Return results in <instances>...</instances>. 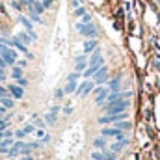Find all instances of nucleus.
I'll return each mask as SVG.
<instances>
[{
	"label": "nucleus",
	"instance_id": "nucleus-1",
	"mask_svg": "<svg viewBox=\"0 0 160 160\" xmlns=\"http://www.w3.org/2000/svg\"><path fill=\"white\" fill-rule=\"evenodd\" d=\"M0 56L4 58V62L8 63V67H13V65L17 63V60H19V50H15V48L9 47V45L0 43Z\"/></svg>",
	"mask_w": 160,
	"mask_h": 160
},
{
	"label": "nucleus",
	"instance_id": "nucleus-2",
	"mask_svg": "<svg viewBox=\"0 0 160 160\" xmlns=\"http://www.w3.org/2000/svg\"><path fill=\"white\" fill-rule=\"evenodd\" d=\"M130 106V102L127 99L123 101H116V102H110V104H104L102 106V112L104 114H121V112H127Z\"/></svg>",
	"mask_w": 160,
	"mask_h": 160
},
{
	"label": "nucleus",
	"instance_id": "nucleus-3",
	"mask_svg": "<svg viewBox=\"0 0 160 160\" xmlns=\"http://www.w3.org/2000/svg\"><path fill=\"white\" fill-rule=\"evenodd\" d=\"M91 93L95 95V104H97V106H104L106 97H108V93H110V88H106V86H97V88H93Z\"/></svg>",
	"mask_w": 160,
	"mask_h": 160
},
{
	"label": "nucleus",
	"instance_id": "nucleus-4",
	"mask_svg": "<svg viewBox=\"0 0 160 160\" xmlns=\"http://www.w3.org/2000/svg\"><path fill=\"white\" fill-rule=\"evenodd\" d=\"M88 65H91V67H97V69H101L102 65H104V56H102V50L97 47L93 52H91V56L88 58Z\"/></svg>",
	"mask_w": 160,
	"mask_h": 160
},
{
	"label": "nucleus",
	"instance_id": "nucleus-5",
	"mask_svg": "<svg viewBox=\"0 0 160 160\" xmlns=\"http://www.w3.org/2000/svg\"><path fill=\"white\" fill-rule=\"evenodd\" d=\"M91 80L95 82V86H104V84H108V80H110V75H108V67L106 65H102L93 77H91Z\"/></svg>",
	"mask_w": 160,
	"mask_h": 160
},
{
	"label": "nucleus",
	"instance_id": "nucleus-6",
	"mask_svg": "<svg viewBox=\"0 0 160 160\" xmlns=\"http://www.w3.org/2000/svg\"><path fill=\"white\" fill-rule=\"evenodd\" d=\"M78 34L80 36H84L86 39H97V36H99V28H97L93 22H88V24H84V26L80 28Z\"/></svg>",
	"mask_w": 160,
	"mask_h": 160
},
{
	"label": "nucleus",
	"instance_id": "nucleus-7",
	"mask_svg": "<svg viewBox=\"0 0 160 160\" xmlns=\"http://www.w3.org/2000/svg\"><path fill=\"white\" fill-rule=\"evenodd\" d=\"M101 136H104V138H116V140H121V138H125V132L119 130L118 127H104V128H101Z\"/></svg>",
	"mask_w": 160,
	"mask_h": 160
},
{
	"label": "nucleus",
	"instance_id": "nucleus-8",
	"mask_svg": "<svg viewBox=\"0 0 160 160\" xmlns=\"http://www.w3.org/2000/svg\"><path fill=\"white\" fill-rule=\"evenodd\" d=\"M8 91L13 99H22L24 97V88H21L19 84H9L8 86Z\"/></svg>",
	"mask_w": 160,
	"mask_h": 160
},
{
	"label": "nucleus",
	"instance_id": "nucleus-9",
	"mask_svg": "<svg viewBox=\"0 0 160 160\" xmlns=\"http://www.w3.org/2000/svg\"><path fill=\"white\" fill-rule=\"evenodd\" d=\"M127 145H128V140H127V138H121V140H116V142L110 145V151H114V153H118V155H119Z\"/></svg>",
	"mask_w": 160,
	"mask_h": 160
},
{
	"label": "nucleus",
	"instance_id": "nucleus-10",
	"mask_svg": "<svg viewBox=\"0 0 160 160\" xmlns=\"http://www.w3.org/2000/svg\"><path fill=\"white\" fill-rule=\"evenodd\" d=\"M93 147H95L97 151H104V149H108V140H106L104 136H97V138L93 140Z\"/></svg>",
	"mask_w": 160,
	"mask_h": 160
},
{
	"label": "nucleus",
	"instance_id": "nucleus-11",
	"mask_svg": "<svg viewBox=\"0 0 160 160\" xmlns=\"http://www.w3.org/2000/svg\"><path fill=\"white\" fill-rule=\"evenodd\" d=\"M19 22L22 24V28L26 32H34V22L28 19V15H19Z\"/></svg>",
	"mask_w": 160,
	"mask_h": 160
},
{
	"label": "nucleus",
	"instance_id": "nucleus-12",
	"mask_svg": "<svg viewBox=\"0 0 160 160\" xmlns=\"http://www.w3.org/2000/svg\"><path fill=\"white\" fill-rule=\"evenodd\" d=\"M97 47H99L97 39H86V41H84V54H88V56H89Z\"/></svg>",
	"mask_w": 160,
	"mask_h": 160
},
{
	"label": "nucleus",
	"instance_id": "nucleus-13",
	"mask_svg": "<svg viewBox=\"0 0 160 160\" xmlns=\"http://www.w3.org/2000/svg\"><path fill=\"white\" fill-rule=\"evenodd\" d=\"M77 86H78V80H67V84L63 86V93L65 95H73L77 91Z\"/></svg>",
	"mask_w": 160,
	"mask_h": 160
},
{
	"label": "nucleus",
	"instance_id": "nucleus-14",
	"mask_svg": "<svg viewBox=\"0 0 160 160\" xmlns=\"http://www.w3.org/2000/svg\"><path fill=\"white\" fill-rule=\"evenodd\" d=\"M108 88L110 91H121V77H114L108 80Z\"/></svg>",
	"mask_w": 160,
	"mask_h": 160
},
{
	"label": "nucleus",
	"instance_id": "nucleus-15",
	"mask_svg": "<svg viewBox=\"0 0 160 160\" xmlns=\"http://www.w3.org/2000/svg\"><path fill=\"white\" fill-rule=\"evenodd\" d=\"M28 19L34 22V24H45V21H43V17L38 15L36 11H32V9H28Z\"/></svg>",
	"mask_w": 160,
	"mask_h": 160
},
{
	"label": "nucleus",
	"instance_id": "nucleus-16",
	"mask_svg": "<svg viewBox=\"0 0 160 160\" xmlns=\"http://www.w3.org/2000/svg\"><path fill=\"white\" fill-rule=\"evenodd\" d=\"M0 102H2L8 110H13V106H15V99H13L11 95H8V97H0Z\"/></svg>",
	"mask_w": 160,
	"mask_h": 160
},
{
	"label": "nucleus",
	"instance_id": "nucleus-17",
	"mask_svg": "<svg viewBox=\"0 0 160 160\" xmlns=\"http://www.w3.org/2000/svg\"><path fill=\"white\" fill-rule=\"evenodd\" d=\"M21 77H24V69L22 67H19L17 63L11 67V78L13 80H17V78H21Z\"/></svg>",
	"mask_w": 160,
	"mask_h": 160
},
{
	"label": "nucleus",
	"instance_id": "nucleus-18",
	"mask_svg": "<svg viewBox=\"0 0 160 160\" xmlns=\"http://www.w3.org/2000/svg\"><path fill=\"white\" fill-rule=\"evenodd\" d=\"M28 9H32V11H36L38 15H43V13L47 11V9L43 8V4H41V0H38V2H34L32 6H28Z\"/></svg>",
	"mask_w": 160,
	"mask_h": 160
},
{
	"label": "nucleus",
	"instance_id": "nucleus-19",
	"mask_svg": "<svg viewBox=\"0 0 160 160\" xmlns=\"http://www.w3.org/2000/svg\"><path fill=\"white\" fill-rule=\"evenodd\" d=\"M17 38H19V39L22 41V43H24V45H26V47H28V45H30V43H32V38H30V34H28V32H26V30H24V32H19V34H17Z\"/></svg>",
	"mask_w": 160,
	"mask_h": 160
},
{
	"label": "nucleus",
	"instance_id": "nucleus-20",
	"mask_svg": "<svg viewBox=\"0 0 160 160\" xmlns=\"http://www.w3.org/2000/svg\"><path fill=\"white\" fill-rule=\"evenodd\" d=\"M93 88H95V82H93L91 78H88V84H86V88H84V91H82L80 97H88V95L93 91Z\"/></svg>",
	"mask_w": 160,
	"mask_h": 160
},
{
	"label": "nucleus",
	"instance_id": "nucleus-21",
	"mask_svg": "<svg viewBox=\"0 0 160 160\" xmlns=\"http://www.w3.org/2000/svg\"><path fill=\"white\" fill-rule=\"evenodd\" d=\"M114 127H118L119 130H128V128H130V123H128V119H123V121L114 123Z\"/></svg>",
	"mask_w": 160,
	"mask_h": 160
},
{
	"label": "nucleus",
	"instance_id": "nucleus-22",
	"mask_svg": "<svg viewBox=\"0 0 160 160\" xmlns=\"http://www.w3.org/2000/svg\"><path fill=\"white\" fill-rule=\"evenodd\" d=\"M43 119H45L47 125H54V123H56V114L48 112V114H45V116H43Z\"/></svg>",
	"mask_w": 160,
	"mask_h": 160
},
{
	"label": "nucleus",
	"instance_id": "nucleus-23",
	"mask_svg": "<svg viewBox=\"0 0 160 160\" xmlns=\"http://www.w3.org/2000/svg\"><path fill=\"white\" fill-rule=\"evenodd\" d=\"M86 67H88V62H78V63H75V71H77V73H84Z\"/></svg>",
	"mask_w": 160,
	"mask_h": 160
},
{
	"label": "nucleus",
	"instance_id": "nucleus-24",
	"mask_svg": "<svg viewBox=\"0 0 160 160\" xmlns=\"http://www.w3.org/2000/svg\"><path fill=\"white\" fill-rule=\"evenodd\" d=\"M91 21H93V15H91V13H88V11L80 17V22H84V24H88V22H91Z\"/></svg>",
	"mask_w": 160,
	"mask_h": 160
},
{
	"label": "nucleus",
	"instance_id": "nucleus-25",
	"mask_svg": "<svg viewBox=\"0 0 160 160\" xmlns=\"http://www.w3.org/2000/svg\"><path fill=\"white\" fill-rule=\"evenodd\" d=\"M65 97V93H63V88H58V89H54V99L56 101H62Z\"/></svg>",
	"mask_w": 160,
	"mask_h": 160
},
{
	"label": "nucleus",
	"instance_id": "nucleus-26",
	"mask_svg": "<svg viewBox=\"0 0 160 160\" xmlns=\"http://www.w3.org/2000/svg\"><path fill=\"white\" fill-rule=\"evenodd\" d=\"M22 130H24L26 134H34V130H36V125H34V123H26V125L22 127Z\"/></svg>",
	"mask_w": 160,
	"mask_h": 160
},
{
	"label": "nucleus",
	"instance_id": "nucleus-27",
	"mask_svg": "<svg viewBox=\"0 0 160 160\" xmlns=\"http://www.w3.org/2000/svg\"><path fill=\"white\" fill-rule=\"evenodd\" d=\"M13 136H15V138H17V140H24V138H26V136H28V134H26V132H24V130H22V128H17V130H15V132H13Z\"/></svg>",
	"mask_w": 160,
	"mask_h": 160
},
{
	"label": "nucleus",
	"instance_id": "nucleus-28",
	"mask_svg": "<svg viewBox=\"0 0 160 160\" xmlns=\"http://www.w3.org/2000/svg\"><path fill=\"white\" fill-rule=\"evenodd\" d=\"M86 11H88V9H86L84 6H78L77 9H73V15H75V17H78V19H80V17H82V15H84Z\"/></svg>",
	"mask_w": 160,
	"mask_h": 160
},
{
	"label": "nucleus",
	"instance_id": "nucleus-29",
	"mask_svg": "<svg viewBox=\"0 0 160 160\" xmlns=\"http://www.w3.org/2000/svg\"><path fill=\"white\" fill-rule=\"evenodd\" d=\"M91 160H106L104 158V151H95V153H91Z\"/></svg>",
	"mask_w": 160,
	"mask_h": 160
},
{
	"label": "nucleus",
	"instance_id": "nucleus-30",
	"mask_svg": "<svg viewBox=\"0 0 160 160\" xmlns=\"http://www.w3.org/2000/svg\"><path fill=\"white\" fill-rule=\"evenodd\" d=\"M11 8H13L15 11H19V13L22 11V4H21L19 0H11Z\"/></svg>",
	"mask_w": 160,
	"mask_h": 160
},
{
	"label": "nucleus",
	"instance_id": "nucleus-31",
	"mask_svg": "<svg viewBox=\"0 0 160 160\" xmlns=\"http://www.w3.org/2000/svg\"><path fill=\"white\" fill-rule=\"evenodd\" d=\"M15 84H19L21 88H26V86H28V80L24 78V77H21V78H17V80H15Z\"/></svg>",
	"mask_w": 160,
	"mask_h": 160
},
{
	"label": "nucleus",
	"instance_id": "nucleus-32",
	"mask_svg": "<svg viewBox=\"0 0 160 160\" xmlns=\"http://www.w3.org/2000/svg\"><path fill=\"white\" fill-rule=\"evenodd\" d=\"M78 62H88V54H78V56H75V63H78Z\"/></svg>",
	"mask_w": 160,
	"mask_h": 160
},
{
	"label": "nucleus",
	"instance_id": "nucleus-33",
	"mask_svg": "<svg viewBox=\"0 0 160 160\" xmlns=\"http://www.w3.org/2000/svg\"><path fill=\"white\" fill-rule=\"evenodd\" d=\"M41 4H43V8H45V9H50V8H52V4H54V0H41Z\"/></svg>",
	"mask_w": 160,
	"mask_h": 160
},
{
	"label": "nucleus",
	"instance_id": "nucleus-34",
	"mask_svg": "<svg viewBox=\"0 0 160 160\" xmlns=\"http://www.w3.org/2000/svg\"><path fill=\"white\" fill-rule=\"evenodd\" d=\"M80 77H82V73H77V71H73V73L67 77V80H78Z\"/></svg>",
	"mask_w": 160,
	"mask_h": 160
},
{
	"label": "nucleus",
	"instance_id": "nucleus-35",
	"mask_svg": "<svg viewBox=\"0 0 160 160\" xmlns=\"http://www.w3.org/2000/svg\"><path fill=\"white\" fill-rule=\"evenodd\" d=\"M17 65L24 69V67H28V62H26V60H17Z\"/></svg>",
	"mask_w": 160,
	"mask_h": 160
},
{
	"label": "nucleus",
	"instance_id": "nucleus-36",
	"mask_svg": "<svg viewBox=\"0 0 160 160\" xmlns=\"http://www.w3.org/2000/svg\"><path fill=\"white\" fill-rule=\"evenodd\" d=\"M63 114H65V116H71V114H73V106H65V108H63Z\"/></svg>",
	"mask_w": 160,
	"mask_h": 160
},
{
	"label": "nucleus",
	"instance_id": "nucleus-37",
	"mask_svg": "<svg viewBox=\"0 0 160 160\" xmlns=\"http://www.w3.org/2000/svg\"><path fill=\"white\" fill-rule=\"evenodd\" d=\"M60 110H62L60 106H52V108H50V112H52V114H56V116L60 114Z\"/></svg>",
	"mask_w": 160,
	"mask_h": 160
},
{
	"label": "nucleus",
	"instance_id": "nucleus-38",
	"mask_svg": "<svg viewBox=\"0 0 160 160\" xmlns=\"http://www.w3.org/2000/svg\"><path fill=\"white\" fill-rule=\"evenodd\" d=\"M48 142H50V136H48V134H45V136L41 138V143H48Z\"/></svg>",
	"mask_w": 160,
	"mask_h": 160
},
{
	"label": "nucleus",
	"instance_id": "nucleus-39",
	"mask_svg": "<svg viewBox=\"0 0 160 160\" xmlns=\"http://www.w3.org/2000/svg\"><path fill=\"white\" fill-rule=\"evenodd\" d=\"M6 67H8V63H6V62H4V58L0 56V69H4V71H6Z\"/></svg>",
	"mask_w": 160,
	"mask_h": 160
},
{
	"label": "nucleus",
	"instance_id": "nucleus-40",
	"mask_svg": "<svg viewBox=\"0 0 160 160\" xmlns=\"http://www.w3.org/2000/svg\"><path fill=\"white\" fill-rule=\"evenodd\" d=\"M78 6H80V2H78V0H71V8H73V9H77Z\"/></svg>",
	"mask_w": 160,
	"mask_h": 160
},
{
	"label": "nucleus",
	"instance_id": "nucleus-41",
	"mask_svg": "<svg viewBox=\"0 0 160 160\" xmlns=\"http://www.w3.org/2000/svg\"><path fill=\"white\" fill-rule=\"evenodd\" d=\"M21 160H36V158H34V155H22Z\"/></svg>",
	"mask_w": 160,
	"mask_h": 160
},
{
	"label": "nucleus",
	"instance_id": "nucleus-42",
	"mask_svg": "<svg viewBox=\"0 0 160 160\" xmlns=\"http://www.w3.org/2000/svg\"><path fill=\"white\" fill-rule=\"evenodd\" d=\"M0 82H6V71L0 69Z\"/></svg>",
	"mask_w": 160,
	"mask_h": 160
}]
</instances>
